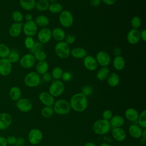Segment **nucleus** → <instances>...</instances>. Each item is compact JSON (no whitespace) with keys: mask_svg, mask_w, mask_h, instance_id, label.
Here are the masks:
<instances>
[{"mask_svg":"<svg viewBox=\"0 0 146 146\" xmlns=\"http://www.w3.org/2000/svg\"><path fill=\"white\" fill-rule=\"evenodd\" d=\"M140 39H141L143 42H146V30L143 29L141 31H140Z\"/></svg>","mask_w":146,"mask_h":146,"instance_id":"nucleus-53","label":"nucleus"},{"mask_svg":"<svg viewBox=\"0 0 146 146\" xmlns=\"http://www.w3.org/2000/svg\"><path fill=\"white\" fill-rule=\"evenodd\" d=\"M25 140L23 137H19L17 138L15 145H17L18 146H22L25 144Z\"/></svg>","mask_w":146,"mask_h":146,"instance_id":"nucleus-51","label":"nucleus"},{"mask_svg":"<svg viewBox=\"0 0 146 146\" xmlns=\"http://www.w3.org/2000/svg\"><path fill=\"white\" fill-rule=\"evenodd\" d=\"M20 55L18 52L16 51H10L7 59L11 63H15L19 61Z\"/></svg>","mask_w":146,"mask_h":146,"instance_id":"nucleus-40","label":"nucleus"},{"mask_svg":"<svg viewBox=\"0 0 146 146\" xmlns=\"http://www.w3.org/2000/svg\"><path fill=\"white\" fill-rule=\"evenodd\" d=\"M64 91V84L60 80H55L50 84L48 92L55 97L60 96Z\"/></svg>","mask_w":146,"mask_h":146,"instance_id":"nucleus-5","label":"nucleus"},{"mask_svg":"<svg viewBox=\"0 0 146 146\" xmlns=\"http://www.w3.org/2000/svg\"><path fill=\"white\" fill-rule=\"evenodd\" d=\"M139 115L138 111L133 108H129L125 111V116L126 119L130 121H136Z\"/></svg>","mask_w":146,"mask_h":146,"instance_id":"nucleus-27","label":"nucleus"},{"mask_svg":"<svg viewBox=\"0 0 146 146\" xmlns=\"http://www.w3.org/2000/svg\"><path fill=\"white\" fill-rule=\"evenodd\" d=\"M72 75L71 72L68 71H63L61 79L64 82H68L72 79Z\"/></svg>","mask_w":146,"mask_h":146,"instance_id":"nucleus-48","label":"nucleus"},{"mask_svg":"<svg viewBox=\"0 0 146 146\" xmlns=\"http://www.w3.org/2000/svg\"><path fill=\"white\" fill-rule=\"evenodd\" d=\"M84 146H96V145L92 142H88L85 144Z\"/></svg>","mask_w":146,"mask_h":146,"instance_id":"nucleus-59","label":"nucleus"},{"mask_svg":"<svg viewBox=\"0 0 146 146\" xmlns=\"http://www.w3.org/2000/svg\"><path fill=\"white\" fill-rule=\"evenodd\" d=\"M33 55L36 61L37 60L38 62L46 60V59H47V54L43 50H40L35 52L33 54Z\"/></svg>","mask_w":146,"mask_h":146,"instance_id":"nucleus-39","label":"nucleus"},{"mask_svg":"<svg viewBox=\"0 0 146 146\" xmlns=\"http://www.w3.org/2000/svg\"><path fill=\"white\" fill-rule=\"evenodd\" d=\"M52 79V78L51 74L48 72H47L42 75V79L43 80V81L46 82H49L51 81Z\"/></svg>","mask_w":146,"mask_h":146,"instance_id":"nucleus-50","label":"nucleus"},{"mask_svg":"<svg viewBox=\"0 0 146 146\" xmlns=\"http://www.w3.org/2000/svg\"><path fill=\"white\" fill-rule=\"evenodd\" d=\"M36 60L31 53L26 54L22 56L19 59V64L21 66L25 69L32 68L35 64Z\"/></svg>","mask_w":146,"mask_h":146,"instance_id":"nucleus-10","label":"nucleus"},{"mask_svg":"<svg viewBox=\"0 0 146 146\" xmlns=\"http://www.w3.org/2000/svg\"><path fill=\"white\" fill-rule=\"evenodd\" d=\"M43 139L42 132L38 128H33L30 131L28 134V140L32 145L39 144Z\"/></svg>","mask_w":146,"mask_h":146,"instance_id":"nucleus-9","label":"nucleus"},{"mask_svg":"<svg viewBox=\"0 0 146 146\" xmlns=\"http://www.w3.org/2000/svg\"><path fill=\"white\" fill-rule=\"evenodd\" d=\"M49 5L48 0H38L36 2L35 8L39 11H45L48 9Z\"/></svg>","mask_w":146,"mask_h":146,"instance_id":"nucleus-33","label":"nucleus"},{"mask_svg":"<svg viewBox=\"0 0 146 146\" xmlns=\"http://www.w3.org/2000/svg\"><path fill=\"white\" fill-rule=\"evenodd\" d=\"M10 49L9 47L3 44V43H0V58H7L10 52Z\"/></svg>","mask_w":146,"mask_h":146,"instance_id":"nucleus-38","label":"nucleus"},{"mask_svg":"<svg viewBox=\"0 0 146 146\" xmlns=\"http://www.w3.org/2000/svg\"><path fill=\"white\" fill-rule=\"evenodd\" d=\"M112 65L116 70L121 71L125 66V59L121 55L116 56L112 61Z\"/></svg>","mask_w":146,"mask_h":146,"instance_id":"nucleus-23","label":"nucleus"},{"mask_svg":"<svg viewBox=\"0 0 146 146\" xmlns=\"http://www.w3.org/2000/svg\"><path fill=\"white\" fill-rule=\"evenodd\" d=\"M145 133H146V129H145V128H144V130H143V132H142V135H141V137H142V139H144L145 140H146Z\"/></svg>","mask_w":146,"mask_h":146,"instance_id":"nucleus-58","label":"nucleus"},{"mask_svg":"<svg viewBox=\"0 0 146 146\" xmlns=\"http://www.w3.org/2000/svg\"><path fill=\"white\" fill-rule=\"evenodd\" d=\"M69 103L71 108L78 112L85 111L88 106L87 98L81 92L74 94L71 97Z\"/></svg>","mask_w":146,"mask_h":146,"instance_id":"nucleus-1","label":"nucleus"},{"mask_svg":"<svg viewBox=\"0 0 146 146\" xmlns=\"http://www.w3.org/2000/svg\"><path fill=\"white\" fill-rule=\"evenodd\" d=\"M75 39H76L75 36L74 35L71 34H69L68 35H66V36L63 41L66 43H67L68 45H70L73 44L75 42Z\"/></svg>","mask_w":146,"mask_h":146,"instance_id":"nucleus-46","label":"nucleus"},{"mask_svg":"<svg viewBox=\"0 0 146 146\" xmlns=\"http://www.w3.org/2000/svg\"><path fill=\"white\" fill-rule=\"evenodd\" d=\"M36 25L38 27H40L42 28L47 27L50 24L49 18L44 15H38L34 20Z\"/></svg>","mask_w":146,"mask_h":146,"instance_id":"nucleus-28","label":"nucleus"},{"mask_svg":"<svg viewBox=\"0 0 146 146\" xmlns=\"http://www.w3.org/2000/svg\"><path fill=\"white\" fill-rule=\"evenodd\" d=\"M127 40L131 44H136L140 40V31L139 30L133 29L130 30L127 33Z\"/></svg>","mask_w":146,"mask_h":146,"instance_id":"nucleus-17","label":"nucleus"},{"mask_svg":"<svg viewBox=\"0 0 146 146\" xmlns=\"http://www.w3.org/2000/svg\"><path fill=\"white\" fill-rule=\"evenodd\" d=\"M12 70V63L7 58L0 59V74L6 76L9 75Z\"/></svg>","mask_w":146,"mask_h":146,"instance_id":"nucleus-14","label":"nucleus"},{"mask_svg":"<svg viewBox=\"0 0 146 146\" xmlns=\"http://www.w3.org/2000/svg\"><path fill=\"white\" fill-rule=\"evenodd\" d=\"M22 92L19 87L17 86L12 87L9 91V96L14 101H17L21 98Z\"/></svg>","mask_w":146,"mask_h":146,"instance_id":"nucleus-30","label":"nucleus"},{"mask_svg":"<svg viewBox=\"0 0 146 146\" xmlns=\"http://www.w3.org/2000/svg\"><path fill=\"white\" fill-rule=\"evenodd\" d=\"M58 0H48V1L50 3H55Z\"/></svg>","mask_w":146,"mask_h":146,"instance_id":"nucleus-61","label":"nucleus"},{"mask_svg":"<svg viewBox=\"0 0 146 146\" xmlns=\"http://www.w3.org/2000/svg\"><path fill=\"white\" fill-rule=\"evenodd\" d=\"M35 41L33 37L31 36H26L24 40V44L25 47L28 49L30 50L33 46H34Z\"/></svg>","mask_w":146,"mask_h":146,"instance_id":"nucleus-44","label":"nucleus"},{"mask_svg":"<svg viewBox=\"0 0 146 146\" xmlns=\"http://www.w3.org/2000/svg\"><path fill=\"white\" fill-rule=\"evenodd\" d=\"M7 143L10 145H15L16 141H17V137L15 136L11 135L7 137L6 139Z\"/></svg>","mask_w":146,"mask_h":146,"instance_id":"nucleus-49","label":"nucleus"},{"mask_svg":"<svg viewBox=\"0 0 146 146\" xmlns=\"http://www.w3.org/2000/svg\"><path fill=\"white\" fill-rule=\"evenodd\" d=\"M111 127L113 128H119L121 127L124 124V118L119 115H116L112 116L111 119L109 120Z\"/></svg>","mask_w":146,"mask_h":146,"instance_id":"nucleus-26","label":"nucleus"},{"mask_svg":"<svg viewBox=\"0 0 146 146\" xmlns=\"http://www.w3.org/2000/svg\"><path fill=\"white\" fill-rule=\"evenodd\" d=\"M70 55L74 58L78 59H84L87 55V52L86 49L82 47H75L70 51Z\"/></svg>","mask_w":146,"mask_h":146,"instance_id":"nucleus-22","label":"nucleus"},{"mask_svg":"<svg viewBox=\"0 0 146 146\" xmlns=\"http://www.w3.org/2000/svg\"><path fill=\"white\" fill-rule=\"evenodd\" d=\"M54 51L56 55L60 59H67L70 55L71 50L69 45L64 41L58 42L54 47Z\"/></svg>","mask_w":146,"mask_h":146,"instance_id":"nucleus-4","label":"nucleus"},{"mask_svg":"<svg viewBox=\"0 0 146 146\" xmlns=\"http://www.w3.org/2000/svg\"><path fill=\"white\" fill-rule=\"evenodd\" d=\"M103 119L106 120H110L112 117V112L110 110H106L102 113Z\"/></svg>","mask_w":146,"mask_h":146,"instance_id":"nucleus-47","label":"nucleus"},{"mask_svg":"<svg viewBox=\"0 0 146 146\" xmlns=\"http://www.w3.org/2000/svg\"><path fill=\"white\" fill-rule=\"evenodd\" d=\"M51 35L52 38L58 42L64 40L66 36V33L63 29L59 27H56L51 30Z\"/></svg>","mask_w":146,"mask_h":146,"instance_id":"nucleus-19","label":"nucleus"},{"mask_svg":"<svg viewBox=\"0 0 146 146\" xmlns=\"http://www.w3.org/2000/svg\"><path fill=\"white\" fill-rule=\"evenodd\" d=\"M37 38L38 41L42 44L48 43L52 38L51 30L47 27L42 28L37 33Z\"/></svg>","mask_w":146,"mask_h":146,"instance_id":"nucleus-12","label":"nucleus"},{"mask_svg":"<svg viewBox=\"0 0 146 146\" xmlns=\"http://www.w3.org/2000/svg\"><path fill=\"white\" fill-rule=\"evenodd\" d=\"M17 107L21 112H27L31 110L33 103L27 98H21L17 101Z\"/></svg>","mask_w":146,"mask_h":146,"instance_id":"nucleus-13","label":"nucleus"},{"mask_svg":"<svg viewBox=\"0 0 146 146\" xmlns=\"http://www.w3.org/2000/svg\"><path fill=\"white\" fill-rule=\"evenodd\" d=\"M19 5L26 11H31L35 8V0H19Z\"/></svg>","mask_w":146,"mask_h":146,"instance_id":"nucleus-31","label":"nucleus"},{"mask_svg":"<svg viewBox=\"0 0 146 146\" xmlns=\"http://www.w3.org/2000/svg\"><path fill=\"white\" fill-rule=\"evenodd\" d=\"M100 146H111V145L108 144V143H103Z\"/></svg>","mask_w":146,"mask_h":146,"instance_id":"nucleus-60","label":"nucleus"},{"mask_svg":"<svg viewBox=\"0 0 146 146\" xmlns=\"http://www.w3.org/2000/svg\"><path fill=\"white\" fill-rule=\"evenodd\" d=\"M129 135L135 139H139L141 137L143 129L139 125L137 124H132L128 128Z\"/></svg>","mask_w":146,"mask_h":146,"instance_id":"nucleus-24","label":"nucleus"},{"mask_svg":"<svg viewBox=\"0 0 146 146\" xmlns=\"http://www.w3.org/2000/svg\"><path fill=\"white\" fill-rule=\"evenodd\" d=\"M11 116L6 112L0 113V129L4 130L8 128L12 123Z\"/></svg>","mask_w":146,"mask_h":146,"instance_id":"nucleus-18","label":"nucleus"},{"mask_svg":"<svg viewBox=\"0 0 146 146\" xmlns=\"http://www.w3.org/2000/svg\"><path fill=\"white\" fill-rule=\"evenodd\" d=\"M42 47H43V44L41 43L40 42L37 41V42H35L34 46H33V47L29 50L31 54H33L34 53H35V52L42 50Z\"/></svg>","mask_w":146,"mask_h":146,"instance_id":"nucleus-45","label":"nucleus"},{"mask_svg":"<svg viewBox=\"0 0 146 146\" xmlns=\"http://www.w3.org/2000/svg\"><path fill=\"white\" fill-rule=\"evenodd\" d=\"M130 24L132 29H137L141 26V19L138 16H134L132 18Z\"/></svg>","mask_w":146,"mask_h":146,"instance_id":"nucleus-41","label":"nucleus"},{"mask_svg":"<svg viewBox=\"0 0 146 146\" xmlns=\"http://www.w3.org/2000/svg\"><path fill=\"white\" fill-rule=\"evenodd\" d=\"M137 122L141 128H146V110H144L139 115Z\"/></svg>","mask_w":146,"mask_h":146,"instance_id":"nucleus-37","label":"nucleus"},{"mask_svg":"<svg viewBox=\"0 0 146 146\" xmlns=\"http://www.w3.org/2000/svg\"><path fill=\"white\" fill-rule=\"evenodd\" d=\"M39 99L45 106H52L55 102L54 97L48 92L46 91L42 92L39 94Z\"/></svg>","mask_w":146,"mask_h":146,"instance_id":"nucleus-16","label":"nucleus"},{"mask_svg":"<svg viewBox=\"0 0 146 146\" xmlns=\"http://www.w3.org/2000/svg\"><path fill=\"white\" fill-rule=\"evenodd\" d=\"M13 146H18V145H13Z\"/></svg>","mask_w":146,"mask_h":146,"instance_id":"nucleus-62","label":"nucleus"},{"mask_svg":"<svg viewBox=\"0 0 146 146\" xmlns=\"http://www.w3.org/2000/svg\"><path fill=\"white\" fill-rule=\"evenodd\" d=\"M98 64L102 67H107L111 63V56L108 52L105 51H100L95 58Z\"/></svg>","mask_w":146,"mask_h":146,"instance_id":"nucleus-11","label":"nucleus"},{"mask_svg":"<svg viewBox=\"0 0 146 146\" xmlns=\"http://www.w3.org/2000/svg\"><path fill=\"white\" fill-rule=\"evenodd\" d=\"M6 139L3 136H0V146H7Z\"/></svg>","mask_w":146,"mask_h":146,"instance_id":"nucleus-55","label":"nucleus"},{"mask_svg":"<svg viewBox=\"0 0 146 146\" xmlns=\"http://www.w3.org/2000/svg\"><path fill=\"white\" fill-rule=\"evenodd\" d=\"M11 17L13 20L15 22H17V23L22 22L24 18L23 14L18 10L14 11L11 14Z\"/></svg>","mask_w":146,"mask_h":146,"instance_id":"nucleus-42","label":"nucleus"},{"mask_svg":"<svg viewBox=\"0 0 146 146\" xmlns=\"http://www.w3.org/2000/svg\"><path fill=\"white\" fill-rule=\"evenodd\" d=\"M22 30L26 36L33 37L38 33V26L33 20L26 21L23 25Z\"/></svg>","mask_w":146,"mask_h":146,"instance_id":"nucleus-8","label":"nucleus"},{"mask_svg":"<svg viewBox=\"0 0 146 146\" xmlns=\"http://www.w3.org/2000/svg\"><path fill=\"white\" fill-rule=\"evenodd\" d=\"M48 63L46 60L38 62L35 64V72H37L39 75H42L44 73L48 72Z\"/></svg>","mask_w":146,"mask_h":146,"instance_id":"nucleus-25","label":"nucleus"},{"mask_svg":"<svg viewBox=\"0 0 146 146\" xmlns=\"http://www.w3.org/2000/svg\"><path fill=\"white\" fill-rule=\"evenodd\" d=\"M93 92H94L93 88L89 85H86L83 86L81 91V93L83 94L84 95H85L86 97L91 95L93 94Z\"/></svg>","mask_w":146,"mask_h":146,"instance_id":"nucleus-43","label":"nucleus"},{"mask_svg":"<svg viewBox=\"0 0 146 146\" xmlns=\"http://www.w3.org/2000/svg\"><path fill=\"white\" fill-rule=\"evenodd\" d=\"M52 108L54 112L59 115H67L70 112L71 109L70 103L63 99L55 101Z\"/></svg>","mask_w":146,"mask_h":146,"instance_id":"nucleus-2","label":"nucleus"},{"mask_svg":"<svg viewBox=\"0 0 146 146\" xmlns=\"http://www.w3.org/2000/svg\"><path fill=\"white\" fill-rule=\"evenodd\" d=\"M40 76L35 71H31L26 75L24 83L29 87H37L40 83Z\"/></svg>","mask_w":146,"mask_h":146,"instance_id":"nucleus-7","label":"nucleus"},{"mask_svg":"<svg viewBox=\"0 0 146 146\" xmlns=\"http://www.w3.org/2000/svg\"><path fill=\"white\" fill-rule=\"evenodd\" d=\"M59 21L60 24L64 28L70 27L74 22L72 14L67 10H63L59 15Z\"/></svg>","mask_w":146,"mask_h":146,"instance_id":"nucleus-6","label":"nucleus"},{"mask_svg":"<svg viewBox=\"0 0 146 146\" xmlns=\"http://www.w3.org/2000/svg\"><path fill=\"white\" fill-rule=\"evenodd\" d=\"M23 25V24L22 22L13 23L9 28V33L10 35L14 38L18 36L22 32Z\"/></svg>","mask_w":146,"mask_h":146,"instance_id":"nucleus-20","label":"nucleus"},{"mask_svg":"<svg viewBox=\"0 0 146 146\" xmlns=\"http://www.w3.org/2000/svg\"><path fill=\"white\" fill-rule=\"evenodd\" d=\"M25 19L26 21H30L33 20V15L32 14L28 13L27 14H26L25 17Z\"/></svg>","mask_w":146,"mask_h":146,"instance_id":"nucleus-57","label":"nucleus"},{"mask_svg":"<svg viewBox=\"0 0 146 146\" xmlns=\"http://www.w3.org/2000/svg\"><path fill=\"white\" fill-rule=\"evenodd\" d=\"M48 10L52 14H60L63 10V7L61 3L56 2L50 3Z\"/></svg>","mask_w":146,"mask_h":146,"instance_id":"nucleus-34","label":"nucleus"},{"mask_svg":"<svg viewBox=\"0 0 146 146\" xmlns=\"http://www.w3.org/2000/svg\"><path fill=\"white\" fill-rule=\"evenodd\" d=\"M112 136L115 140L123 141L126 137V132L121 127L113 128L112 130Z\"/></svg>","mask_w":146,"mask_h":146,"instance_id":"nucleus-21","label":"nucleus"},{"mask_svg":"<svg viewBox=\"0 0 146 146\" xmlns=\"http://www.w3.org/2000/svg\"><path fill=\"white\" fill-rule=\"evenodd\" d=\"M107 81L108 85L111 87H116L120 82V78L117 74L116 72L110 73L107 78Z\"/></svg>","mask_w":146,"mask_h":146,"instance_id":"nucleus-29","label":"nucleus"},{"mask_svg":"<svg viewBox=\"0 0 146 146\" xmlns=\"http://www.w3.org/2000/svg\"><path fill=\"white\" fill-rule=\"evenodd\" d=\"M90 4L93 7H98L102 3L101 0H90Z\"/></svg>","mask_w":146,"mask_h":146,"instance_id":"nucleus-52","label":"nucleus"},{"mask_svg":"<svg viewBox=\"0 0 146 146\" xmlns=\"http://www.w3.org/2000/svg\"><path fill=\"white\" fill-rule=\"evenodd\" d=\"M63 70L60 67H55L51 71V76L54 80H60L62 78Z\"/></svg>","mask_w":146,"mask_h":146,"instance_id":"nucleus-36","label":"nucleus"},{"mask_svg":"<svg viewBox=\"0 0 146 146\" xmlns=\"http://www.w3.org/2000/svg\"><path fill=\"white\" fill-rule=\"evenodd\" d=\"M102 2L104 3V4L108 5V6H111L113 5L115 2L116 0H101Z\"/></svg>","mask_w":146,"mask_h":146,"instance_id":"nucleus-54","label":"nucleus"},{"mask_svg":"<svg viewBox=\"0 0 146 146\" xmlns=\"http://www.w3.org/2000/svg\"><path fill=\"white\" fill-rule=\"evenodd\" d=\"M83 63L84 67L88 71H95L98 67V64L95 58L91 55H87L83 59Z\"/></svg>","mask_w":146,"mask_h":146,"instance_id":"nucleus-15","label":"nucleus"},{"mask_svg":"<svg viewBox=\"0 0 146 146\" xmlns=\"http://www.w3.org/2000/svg\"><path fill=\"white\" fill-rule=\"evenodd\" d=\"M54 113L52 106H45L41 110V115L44 118L51 117Z\"/></svg>","mask_w":146,"mask_h":146,"instance_id":"nucleus-35","label":"nucleus"},{"mask_svg":"<svg viewBox=\"0 0 146 146\" xmlns=\"http://www.w3.org/2000/svg\"><path fill=\"white\" fill-rule=\"evenodd\" d=\"M113 54L116 56H119L121 55V50L120 47H115L113 49Z\"/></svg>","mask_w":146,"mask_h":146,"instance_id":"nucleus-56","label":"nucleus"},{"mask_svg":"<svg viewBox=\"0 0 146 146\" xmlns=\"http://www.w3.org/2000/svg\"><path fill=\"white\" fill-rule=\"evenodd\" d=\"M110 74V69L108 67H102L96 72V77L98 80L103 81L108 77Z\"/></svg>","mask_w":146,"mask_h":146,"instance_id":"nucleus-32","label":"nucleus"},{"mask_svg":"<svg viewBox=\"0 0 146 146\" xmlns=\"http://www.w3.org/2000/svg\"><path fill=\"white\" fill-rule=\"evenodd\" d=\"M111 125L108 120L103 119L96 120L92 125L94 132L99 135H106L111 129Z\"/></svg>","mask_w":146,"mask_h":146,"instance_id":"nucleus-3","label":"nucleus"}]
</instances>
